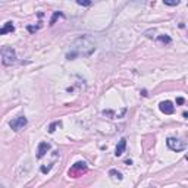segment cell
<instances>
[{"instance_id":"15","label":"cell","mask_w":188,"mask_h":188,"mask_svg":"<svg viewBox=\"0 0 188 188\" xmlns=\"http://www.w3.org/2000/svg\"><path fill=\"white\" fill-rule=\"evenodd\" d=\"M59 16H63V15L60 14V12H54V15H53V18L50 19V24H54V21H56V19H58Z\"/></svg>"},{"instance_id":"3","label":"cell","mask_w":188,"mask_h":188,"mask_svg":"<svg viewBox=\"0 0 188 188\" xmlns=\"http://www.w3.org/2000/svg\"><path fill=\"white\" fill-rule=\"evenodd\" d=\"M166 144H168V147L172 152H182L187 147V143H184V141H181L178 138H174V137H169V138L166 140Z\"/></svg>"},{"instance_id":"1","label":"cell","mask_w":188,"mask_h":188,"mask_svg":"<svg viewBox=\"0 0 188 188\" xmlns=\"http://www.w3.org/2000/svg\"><path fill=\"white\" fill-rule=\"evenodd\" d=\"M96 52V44L88 36H81L74 40L71 49L66 53L68 60H74L76 58H88Z\"/></svg>"},{"instance_id":"12","label":"cell","mask_w":188,"mask_h":188,"mask_svg":"<svg viewBox=\"0 0 188 188\" xmlns=\"http://www.w3.org/2000/svg\"><path fill=\"white\" fill-rule=\"evenodd\" d=\"M60 125H62V122H59V121L58 122H53V124L49 126V132H50V134H53L54 131H56V126H60Z\"/></svg>"},{"instance_id":"11","label":"cell","mask_w":188,"mask_h":188,"mask_svg":"<svg viewBox=\"0 0 188 188\" xmlns=\"http://www.w3.org/2000/svg\"><path fill=\"white\" fill-rule=\"evenodd\" d=\"M109 175H110L115 181H122V174L121 172H118L116 169H110L109 170Z\"/></svg>"},{"instance_id":"14","label":"cell","mask_w":188,"mask_h":188,"mask_svg":"<svg viewBox=\"0 0 188 188\" xmlns=\"http://www.w3.org/2000/svg\"><path fill=\"white\" fill-rule=\"evenodd\" d=\"M76 3L80 6H90L93 3V0H76Z\"/></svg>"},{"instance_id":"4","label":"cell","mask_w":188,"mask_h":188,"mask_svg":"<svg viewBox=\"0 0 188 188\" xmlns=\"http://www.w3.org/2000/svg\"><path fill=\"white\" fill-rule=\"evenodd\" d=\"M28 124V119L25 116H18L15 118V119H12V121L9 122V126L12 128V130L15 131V132H18V131L24 130V126Z\"/></svg>"},{"instance_id":"5","label":"cell","mask_w":188,"mask_h":188,"mask_svg":"<svg viewBox=\"0 0 188 188\" xmlns=\"http://www.w3.org/2000/svg\"><path fill=\"white\" fill-rule=\"evenodd\" d=\"M159 108H160V112L165 113V115H172V113L175 112V106L172 102H169V100H165V102H162L160 104H159Z\"/></svg>"},{"instance_id":"17","label":"cell","mask_w":188,"mask_h":188,"mask_svg":"<svg viewBox=\"0 0 188 188\" xmlns=\"http://www.w3.org/2000/svg\"><path fill=\"white\" fill-rule=\"evenodd\" d=\"M28 30H30V31H31V32L37 31V28H34V27H28Z\"/></svg>"},{"instance_id":"16","label":"cell","mask_w":188,"mask_h":188,"mask_svg":"<svg viewBox=\"0 0 188 188\" xmlns=\"http://www.w3.org/2000/svg\"><path fill=\"white\" fill-rule=\"evenodd\" d=\"M185 103V100L182 99V97H178V99H176V104H184Z\"/></svg>"},{"instance_id":"9","label":"cell","mask_w":188,"mask_h":188,"mask_svg":"<svg viewBox=\"0 0 188 188\" xmlns=\"http://www.w3.org/2000/svg\"><path fill=\"white\" fill-rule=\"evenodd\" d=\"M15 31V25H14V22H6L5 25H3V28L0 30V34L2 36H5V34H8V32H14Z\"/></svg>"},{"instance_id":"8","label":"cell","mask_w":188,"mask_h":188,"mask_svg":"<svg viewBox=\"0 0 188 188\" xmlns=\"http://www.w3.org/2000/svg\"><path fill=\"white\" fill-rule=\"evenodd\" d=\"M125 148H126V140L125 138H121V141L118 143L116 146V150H115V156L116 157H121L124 153H125Z\"/></svg>"},{"instance_id":"6","label":"cell","mask_w":188,"mask_h":188,"mask_svg":"<svg viewBox=\"0 0 188 188\" xmlns=\"http://www.w3.org/2000/svg\"><path fill=\"white\" fill-rule=\"evenodd\" d=\"M87 170V163L85 162H76L75 165L72 166V169L69 170V175H80L81 172Z\"/></svg>"},{"instance_id":"7","label":"cell","mask_w":188,"mask_h":188,"mask_svg":"<svg viewBox=\"0 0 188 188\" xmlns=\"http://www.w3.org/2000/svg\"><path fill=\"white\" fill-rule=\"evenodd\" d=\"M50 150V144L46 143V141H41L40 144H38V150H37V157L38 159H41V157H44L46 154H47V152Z\"/></svg>"},{"instance_id":"13","label":"cell","mask_w":188,"mask_h":188,"mask_svg":"<svg viewBox=\"0 0 188 188\" xmlns=\"http://www.w3.org/2000/svg\"><path fill=\"white\" fill-rule=\"evenodd\" d=\"M181 0H163V3L168 6H178Z\"/></svg>"},{"instance_id":"2","label":"cell","mask_w":188,"mask_h":188,"mask_svg":"<svg viewBox=\"0 0 188 188\" xmlns=\"http://www.w3.org/2000/svg\"><path fill=\"white\" fill-rule=\"evenodd\" d=\"M2 62L5 66H12L16 62V53L12 47H3L2 49Z\"/></svg>"},{"instance_id":"10","label":"cell","mask_w":188,"mask_h":188,"mask_svg":"<svg viewBox=\"0 0 188 188\" xmlns=\"http://www.w3.org/2000/svg\"><path fill=\"white\" fill-rule=\"evenodd\" d=\"M157 43H160V44H170L172 43V38H170L169 36H166V34H163V36H157Z\"/></svg>"}]
</instances>
